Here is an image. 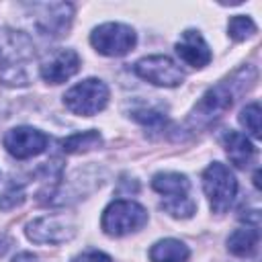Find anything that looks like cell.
Instances as JSON below:
<instances>
[{
	"mask_svg": "<svg viewBox=\"0 0 262 262\" xmlns=\"http://www.w3.org/2000/svg\"><path fill=\"white\" fill-rule=\"evenodd\" d=\"M254 82H256V70L252 66H246V68L237 70L231 78L211 86L201 96L196 106L192 108V113L188 117L190 127L192 129H201V127L213 125L217 119H221L231 108L235 96L242 94L244 90H248Z\"/></svg>",
	"mask_w": 262,
	"mask_h": 262,
	"instance_id": "1",
	"label": "cell"
},
{
	"mask_svg": "<svg viewBox=\"0 0 262 262\" xmlns=\"http://www.w3.org/2000/svg\"><path fill=\"white\" fill-rule=\"evenodd\" d=\"M151 188L164 196L162 209L172 217L186 219L196 211V203L190 196V182L180 172H160L151 180Z\"/></svg>",
	"mask_w": 262,
	"mask_h": 262,
	"instance_id": "2",
	"label": "cell"
},
{
	"mask_svg": "<svg viewBox=\"0 0 262 262\" xmlns=\"http://www.w3.org/2000/svg\"><path fill=\"white\" fill-rule=\"evenodd\" d=\"M203 188H205V194L209 199L211 209L215 213H225L235 199L237 180L225 164L213 162L203 172Z\"/></svg>",
	"mask_w": 262,
	"mask_h": 262,
	"instance_id": "3",
	"label": "cell"
},
{
	"mask_svg": "<svg viewBox=\"0 0 262 262\" xmlns=\"http://www.w3.org/2000/svg\"><path fill=\"white\" fill-rule=\"evenodd\" d=\"M147 223V211L133 201H115L102 213V229L108 235L121 237L131 231H137Z\"/></svg>",
	"mask_w": 262,
	"mask_h": 262,
	"instance_id": "4",
	"label": "cell"
},
{
	"mask_svg": "<svg viewBox=\"0 0 262 262\" xmlns=\"http://www.w3.org/2000/svg\"><path fill=\"white\" fill-rule=\"evenodd\" d=\"M66 106L80 117H92L100 113L108 102V88L104 82L96 78H88L76 86H72L63 96Z\"/></svg>",
	"mask_w": 262,
	"mask_h": 262,
	"instance_id": "5",
	"label": "cell"
},
{
	"mask_svg": "<svg viewBox=\"0 0 262 262\" xmlns=\"http://www.w3.org/2000/svg\"><path fill=\"white\" fill-rule=\"evenodd\" d=\"M137 37L135 31L123 23H104L100 27H96L90 35V43L92 47L108 57H119L125 55L133 49Z\"/></svg>",
	"mask_w": 262,
	"mask_h": 262,
	"instance_id": "6",
	"label": "cell"
},
{
	"mask_svg": "<svg viewBox=\"0 0 262 262\" xmlns=\"http://www.w3.org/2000/svg\"><path fill=\"white\" fill-rule=\"evenodd\" d=\"M133 72L139 78L166 88H174L184 80V72L168 55H147L133 66Z\"/></svg>",
	"mask_w": 262,
	"mask_h": 262,
	"instance_id": "7",
	"label": "cell"
},
{
	"mask_svg": "<svg viewBox=\"0 0 262 262\" xmlns=\"http://www.w3.org/2000/svg\"><path fill=\"white\" fill-rule=\"evenodd\" d=\"M76 225L66 215H45L27 225V235L35 244H63L72 239Z\"/></svg>",
	"mask_w": 262,
	"mask_h": 262,
	"instance_id": "8",
	"label": "cell"
},
{
	"mask_svg": "<svg viewBox=\"0 0 262 262\" xmlns=\"http://www.w3.org/2000/svg\"><path fill=\"white\" fill-rule=\"evenodd\" d=\"M49 137L35 127H14L4 135V147L10 156L27 160L45 151Z\"/></svg>",
	"mask_w": 262,
	"mask_h": 262,
	"instance_id": "9",
	"label": "cell"
},
{
	"mask_svg": "<svg viewBox=\"0 0 262 262\" xmlns=\"http://www.w3.org/2000/svg\"><path fill=\"white\" fill-rule=\"evenodd\" d=\"M35 25L43 35L59 37L70 29L74 8L66 2H49V4H33Z\"/></svg>",
	"mask_w": 262,
	"mask_h": 262,
	"instance_id": "10",
	"label": "cell"
},
{
	"mask_svg": "<svg viewBox=\"0 0 262 262\" xmlns=\"http://www.w3.org/2000/svg\"><path fill=\"white\" fill-rule=\"evenodd\" d=\"M80 70V55L74 49H57L41 63V78L49 84H61Z\"/></svg>",
	"mask_w": 262,
	"mask_h": 262,
	"instance_id": "11",
	"label": "cell"
},
{
	"mask_svg": "<svg viewBox=\"0 0 262 262\" xmlns=\"http://www.w3.org/2000/svg\"><path fill=\"white\" fill-rule=\"evenodd\" d=\"M35 55L33 41L12 29H0V63L2 66H20V61Z\"/></svg>",
	"mask_w": 262,
	"mask_h": 262,
	"instance_id": "12",
	"label": "cell"
},
{
	"mask_svg": "<svg viewBox=\"0 0 262 262\" xmlns=\"http://www.w3.org/2000/svg\"><path fill=\"white\" fill-rule=\"evenodd\" d=\"M176 53L182 61H186L192 68H205L211 61V49L201 37V33L194 29L182 33L180 41L176 43Z\"/></svg>",
	"mask_w": 262,
	"mask_h": 262,
	"instance_id": "13",
	"label": "cell"
},
{
	"mask_svg": "<svg viewBox=\"0 0 262 262\" xmlns=\"http://www.w3.org/2000/svg\"><path fill=\"white\" fill-rule=\"evenodd\" d=\"M223 145H225V151H227L229 160H231L237 168H246V166L250 164V160L254 158V154H256L252 141H250L244 133H237V131L225 133Z\"/></svg>",
	"mask_w": 262,
	"mask_h": 262,
	"instance_id": "14",
	"label": "cell"
},
{
	"mask_svg": "<svg viewBox=\"0 0 262 262\" xmlns=\"http://www.w3.org/2000/svg\"><path fill=\"white\" fill-rule=\"evenodd\" d=\"M258 242H260V231L254 225H246L235 229L229 237H227V250L235 256H250L258 250Z\"/></svg>",
	"mask_w": 262,
	"mask_h": 262,
	"instance_id": "15",
	"label": "cell"
},
{
	"mask_svg": "<svg viewBox=\"0 0 262 262\" xmlns=\"http://www.w3.org/2000/svg\"><path fill=\"white\" fill-rule=\"evenodd\" d=\"M188 248L174 237L168 239H160L151 246L149 250V260L151 262H186L188 258Z\"/></svg>",
	"mask_w": 262,
	"mask_h": 262,
	"instance_id": "16",
	"label": "cell"
},
{
	"mask_svg": "<svg viewBox=\"0 0 262 262\" xmlns=\"http://www.w3.org/2000/svg\"><path fill=\"white\" fill-rule=\"evenodd\" d=\"M100 143H102V137L98 135V131H80V133H74L59 141V145L66 154H82L92 147H98Z\"/></svg>",
	"mask_w": 262,
	"mask_h": 262,
	"instance_id": "17",
	"label": "cell"
},
{
	"mask_svg": "<svg viewBox=\"0 0 262 262\" xmlns=\"http://www.w3.org/2000/svg\"><path fill=\"white\" fill-rule=\"evenodd\" d=\"M227 33H229V37H231L233 41H244V39H248V37H252V35L256 33V25H254V20H252L250 16L237 14V16H233V18L229 20Z\"/></svg>",
	"mask_w": 262,
	"mask_h": 262,
	"instance_id": "18",
	"label": "cell"
},
{
	"mask_svg": "<svg viewBox=\"0 0 262 262\" xmlns=\"http://www.w3.org/2000/svg\"><path fill=\"white\" fill-rule=\"evenodd\" d=\"M239 123L246 127V131L258 139L260 137V104L258 102H250L242 108L239 113Z\"/></svg>",
	"mask_w": 262,
	"mask_h": 262,
	"instance_id": "19",
	"label": "cell"
},
{
	"mask_svg": "<svg viewBox=\"0 0 262 262\" xmlns=\"http://www.w3.org/2000/svg\"><path fill=\"white\" fill-rule=\"evenodd\" d=\"M131 115H133V119H137L139 123L149 125V127L162 125L164 119H166V115H164L160 108H154V106H139V108H133Z\"/></svg>",
	"mask_w": 262,
	"mask_h": 262,
	"instance_id": "20",
	"label": "cell"
},
{
	"mask_svg": "<svg viewBox=\"0 0 262 262\" xmlns=\"http://www.w3.org/2000/svg\"><path fill=\"white\" fill-rule=\"evenodd\" d=\"M23 201H25V190L18 184H10L4 192H0V209L2 211L18 207V205H23Z\"/></svg>",
	"mask_w": 262,
	"mask_h": 262,
	"instance_id": "21",
	"label": "cell"
},
{
	"mask_svg": "<svg viewBox=\"0 0 262 262\" xmlns=\"http://www.w3.org/2000/svg\"><path fill=\"white\" fill-rule=\"evenodd\" d=\"M0 82L6 86H25L27 76L23 72V66H2L0 68Z\"/></svg>",
	"mask_w": 262,
	"mask_h": 262,
	"instance_id": "22",
	"label": "cell"
},
{
	"mask_svg": "<svg viewBox=\"0 0 262 262\" xmlns=\"http://www.w3.org/2000/svg\"><path fill=\"white\" fill-rule=\"evenodd\" d=\"M72 262H113L106 254L98 252V250H90V252H84L80 256H76Z\"/></svg>",
	"mask_w": 262,
	"mask_h": 262,
	"instance_id": "23",
	"label": "cell"
},
{
	"mask_svg": "<svg viewBox=\"0 0 262 262\" xmlns=\"http://www.w3.org/2000/svg\"><path fill=\"white\" fill-rule=\"evenodd\" d=\"M12 262H37V256L31 254V252H20L12 258Z\"/></svg>",
	"mask_w": 262,
	"mask_h": 262,
	"instance_id": "24",
	"label": "cell"
},
{
	"mask_svg": "<svg viewBox=\"0 0 262 262\" xmlns=\"http://www.w3.org/2000/svg\"><path fill=\"white\" fill-rule=\"evenodd\" d=\"M8 244H10V242H8V239H4V237L0 235V254H4V252H6V248H8Z\"/></svg>",
	"mask_w": 262,
	"mask_h": 262,
	"instance_id": "25",
	"label": "cell"
}]
</instances>
